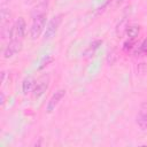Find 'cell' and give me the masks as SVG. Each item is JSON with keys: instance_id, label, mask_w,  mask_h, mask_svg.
<instances>
[{"instance_id": "cell-1", "label": "cell", "mask_w": 147, "mask_h": 147, "mask_svg": "<svg viewBox=\"0 0 147 147\" xmlns=\"http://www.w3.org/2000/svg\"><path fill=\"white\" fill-rule=\"evenodd\" d=\"M45 24H46V13L33 16V22L30 29V36L32 39H37L41 34Z\"/></svg>"}, {"instance_id": "cell-2", "label": "cell", "mask_w": 147, "mask_h": 147, "mask_svg": "<svg viewBox=\"0 0 147 147\" xmlns=\"http://www.w3.org/2000/svg\"><path fill=\"white\" fill-rule=\"evenodd\" d=\"M25 29H26V23L24 18L18 17L10 28V36H9L10 40H21L24 37Z\"/></svg>"}, {"instance_id": "cell-3", "label": "cell", "mask_w": 147, "mask_h": 147, "mask_svg": "<svg viewBox=\"0 0 147 147\" xmlns=\"http://www.w3.org/2000/svg\"><path fill=\"white\" fill-rule=\"evenodd\" d=\"M48 83H49V77L48 76H42L40 77L37 83H34V87L32 90V95L33 98H40L45 92L46 90L48 88Z\"/></svg>"}, {"instance_id": "cell-4", "label": "cell", "mask_w": 147, "mask_h": 147, "mask_svg": "<svg viewBox=\"0 0 147 147\" xmlns=\"http://www.w3.org/2000/svg\"><path fill=\"white\" fill-rule=\"evenodd\" d=\"M61 22V16H54L46 25V30H45V40H48L51 38H53L57 31V28L60 25Z\"/></svg>"}, {"instance_id": "cell-5", "label": "cell", "mask_w": 147, "mask_h": 147, "mask_svg": "<svg viewBox=\"0 0 147 147\" xmlns=\"http://www.w3.org/2000/svg\"><path fill=\"white\" fill-rule=\"evenodd\" d=\"M22 49V42L21 40H11L7 47L3 51V57L5 59H9L11 56H14L15 54H17Z\"/></svg>"}, {"instance_id": "cell-6", "label": "cell", "mask_w": 147, "mask_h": 147, "mask_svg": "<svg viewBox=\"0 0 147 147\" xmlns=\"http://www.w3.org/2000/svg\"><path fill=\"white\" fill-rule=\"evenodd\" d=\"M64 94H65V90H57L54 94H53V96L51 98V100L48 101V103H47V111L48 113H52L54 109H55V107L59 105V102L62 100V98L64 96Z\"/></svg>"}, {"instance_id": "cell-7", "label": "cell", "mask_w": 147, "mask_h": 147, "mask_svg": "<svg viewBox=\"0 0 147 147\" xmlns=\"http://www.w3.org/2000/svg\"><path fill=\"white\" fill-rule=\"evenodd\" d=\"M136 121H137L138 126H139L142 131L147 130V109H144V108L140 109L139 113H138V115H137Z\"/></svg>"}, {"instance_id": "cell-8", "label": "cell", "mask_w": 147, "mask_h": 147, "mask_svg": "<svg viewBox=\"0 0 147 147\" xmlns=\"http://www.w3.org/2000/svg\"><path fill=\"white\" fill-rule=\"evenodd\" d=\"M101 44H102V40H94V41H92V42L88 45V47L86 48V51L84 52V55H85V56H92V55L95 53V51L100 47Z\"/></svg>"}, {"instance_id": "cell-9", "label": "cell", "mask_w": 147, "mask_h": 147, "mask_svg": "<svg viewBox=\"0 0 147 147\" xmlns=\"http://www.w3.org/2000/svg\"><path fill=\"white\" fill-rule=\"evenodd\" d=\"M34 87V80L32 77H28L23 80V84H22V91L24 94H28L30 91H32Z\"/></svg>"}, {"instance_id": "cell-10", "label": "cell", "mask_w": 147, "mask_h": 147, "mask_svg": "<svg viewBox=\"0 0 147 147\" xmlns=\"http://www.w3.org/2000/svg\"><path fill=\"white\" fill-rule=\"evenodd\" d=\"M139 32H140V28L137 25H131V26H127V29H126V34L130 39H136L138 37Z\"/></svg>"}, {"instance_id": "cell-11", "label": "cell", "mask_w": 147, "mask_h": 147, "mask_svg": "<svg viewBox=\"0 0 147 147\" xmlns=\"http://www.w3.org/2000/svg\"><path fill=\"white\" fill-rule=\"evenodd\" d=\"M9 18H10V13H9V10L2 9V10H1V23H2V25H5L6 22H9Z\"/></svg>"}, {"instance_id": "cell-12", "label": "cell", "mask_w": 147, "mask_h": 147, "mask_svg": "<svg viewBox=\"0 0 147 147\" xmlns=\"http://www.w3.org/2000/svg\"><path fill=\"white\" fill-rule=\"evenodd\" d=\"M116 59H117L116 52H115V51H110V52L108 53V55H107V62H108L109 64H113V63L116 61Z\"/></svg>"}, {"instance_id": "cell-13", "label": "cell", "mask_w": 147, "mask_h": 147, "mask_svg": "<svg viewBox=\"0 0 147 147\" xmlns=\"http://www.w3.org/2000/svg\"><path fill=\"white\" fill-rule=\"evenodd\" d=\"M137 54H144V55H147V38L141 42L140 47H139V52H137Z\"/></svg>"}, {"instance_id": "cell-14", "label": "cell", "mask_w": 147, "mask_h": 147, "mask_svg": "<svg viewBox=\"0 0 147 147\" xmlns=\"http://www.w3.org/2000/svg\"><path fill=\"white\" fill-rule=\"evenodd\" d=\"M133 45H134V39H130L129 38V40L124 42V47L123 48H124V51H131L133 48Z\"/></svg>"}, {"instance_id": "cell-15", "label": "cell", "mask_w": 147, "mask_h": 147, "mask_svg": "<svg viewBox=\"0 0 147 147\" xmlns=\"http://www.w3.org/2000/svg\"><path fill=\"white\" fill-rule=\"evenodd\" d=\"M3 100H5V96H3V93H1V105H2L3 102H5Z\"/></svg>"}]
</instances>
